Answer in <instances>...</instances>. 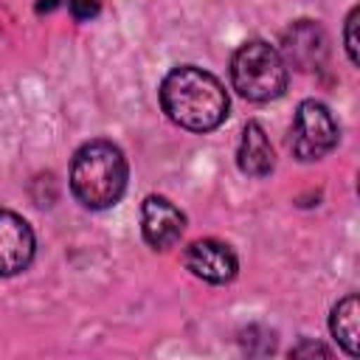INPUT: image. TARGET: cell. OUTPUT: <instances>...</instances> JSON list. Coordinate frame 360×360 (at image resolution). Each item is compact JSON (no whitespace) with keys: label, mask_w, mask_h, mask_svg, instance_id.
Here are the masks:
<instances>
[{"label":"cell","mask_w":360,"mask_h":360,"mask_svg":"<svg viewBox=\"0 0 360 360\" xmlns=\"http://www.w3.org/2000/svg\"><path fill=\"white\" fill-rule=\"evenodd\" d=\"M160 107L177 127L188 132H211L228 118V93L214 73L180 65L160 82Z\"/></svg>","instance_id":"cell-1"},{"label":"cell","mask_w":360,"mask_h":360,"mask_svg":"<svg viewBox=\"0 0 360 360\" xmlns=\"http://www.w3.org/2000/svg\"><path fill=\"white\" fill-rule=\"evenodd\" d=\"M127 177H129L127 158L112 141L104 138L87 141L73 155L70 191L90 211L112 208L127 191Z\"/></svg>","instance_id":"cell-2"},{"label":"cell","mask_w":360,"mask_h":360,"mask_svg":"<svg viewBox=\"0 0 360 360\" xmlns=\"http://www.w3.org/2000/svg\"><path fill=\"white\" fill-rule=\"evenodd\" d=\"M290 79V68L278 48L264 39H250L236 48L231 59V82L233 90L248 101H273L284 96Z\"/></svg>","instance_id":"cell-3"},{"label":"cell","mask_w":360,"mask_h":360,"mask_svg":"<svg viewBox=\"0 0 360 360\" xmlns=\"http://www.w3.org/2000/svg\"><path fill=\"white\" fill-rule=\"evenodd\" d=\"M338 121L321 101H301L290 129V149L298 160L312 163L326 158L338 146Z\"/></svg>","instance_id":"cell-4"},{"label":"cell","mask_w":360,"mask_h":360,"mask_svg":"<svg viewBox=\"0 0 360 360\" xmlns=\"http://www.w3.org/2000/svg\"><path fill=\"white\" fill-rule=\"evenodd\" d=\"M183 262L191 270V276H197V278H202L208 284H228V281H233V276L239 270L236 253L219 239H197V242H191L186 248V253H183Z\"/></svg>","instance_id":"cell-5"},{"label":"cell","mask_w":360,"mask_h":360,"mask_svg":"<svg viewBox=\"0 0 360 360\" xmlns=\"http://www.w3.org/2000/svg\"><path fill=\"white\" fill-rule=\"evenodd\" d=\"M141 231H143L146 245H152L155 250H166L183 236L186 217L172 200L149 194L141 205Z\"/></svg>","instance_id":"cell-6"},{"label":"cell","mask_w":360,"mask_h":360,"mask_svg":"<svg viewBox=\"0 0 360 360\" xmlns=\"http://www.w3.org/2000/svg\"><path fill=\"white\" fill-rule=\"evenodd\" d=\"M278 53L295 70H318L326 59V34L318 22L298 20L284 31Z\"/></svg>","instance_id":"cell-7"},{"label":"cell","mask_w":360,"mask_h":360,"mask_svg":"<svg viewBox=\"0 0 360 360\" xmlns=\"http://www.w3.org/2000/svg\"><path fill=\"white\" fill-rule=\"evenodd\" d=\"M34 259V231L31 225L8 211L0 208V276L22 273Z\"/></svg>","instance_id":"cell-8"},{"label":"cell","mask_w":360,"mask_h":360,"mask_svg":"<svg viewBox=\"0 0 360 360\" xmlns=\"http://www.w3.org/2000/svg\"><path fill=\"white\" fill-rule=\"evenodd\" d=\"M236 163L248 177H267L273 172L276 155L273 146L267 141V132L262 129V124L250 121L242 129V141H239V152H236Z\"/></svg>","instance_id":"cell-9"},{"label":"cell","mask_w":360,"mask_h":360,"mask_svg":"<svg viewBox=\"0 0 360 360\" xmlns=\"http://www.w3.org/2000/svg\"><path fill=\"white\" fill-rule=\"evenodd\" d=\"M329 329H332V338L338 340V346L349 354V357H357V335H360V312H357V295L349 292L346 298H340L332 309V318H329Z\"/></svg>","instance_id":"cell-10"},{"label":"cell","mask_w":360,"mask_h":360,"mask_svg":"<svg viewBox=\"0 0 360 360\" xmlns=\"http://www.w3.org/2000/svg\"><path fill=\"white\" fill-rule=\"evenodd\" d=\"M354 28H357V8L349 11L346 17V28H343V39H346V53H349V62L357 65V37H354Z\"/></svg>","instance_id":"cell-11"},{"label":"cell","mask_w":360,"mask_h":360,"mask_svg":"<svg viewBox=\"0 0 360 360\" xmlns=\"http://www.w3.org/2000/svg\"><path fill=\"white\" fill-rule=\"evenodd\" d=\"M68 6H70V11H73L76 20H90V17L98 14V3L96 0H70Z\"/></svg>","instance_id":"cell-12"},{"label":"cell","mask_w":360,"mask_h":360,"mask_svg":"<svg viewBox=\"0 0 360 360\" xmlns=\"http://www.w3.org/2000/svg\"><path fill=\"white\" fill-rule=\"evenodd\" d=\"M290 354H292V357H301V354H323V357H329L332 352H329L326 346H321V343H309V340H304L301 346L290 349Z\"/></svg>","instance_id":"cell-13"}]
</instances>
